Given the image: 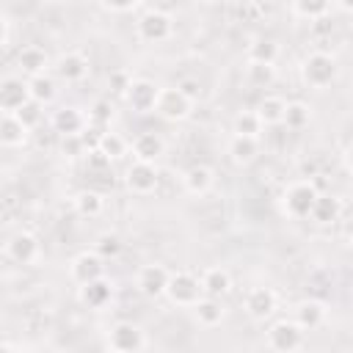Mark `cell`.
Returning a JSON list of instances; mask_svg holds the SVG:
<instances>
[{
	"mask_svg": "<svg viewBox=\"0 0 353 353\" xmlns=\"http://www.w3.org/2000/svg\"><path fill=\"white\" fill-rule=\"evenodd\" d=\"M201 292H204V284L190 273H174L165 287V295L179 306H196Z\"/></svg>",
	"mask_w": 353,
	"mask_h": 353,
	"instance_id": "6da1fadb",
	"label": "cell"
},
{
	"mask_svg": "<svg viewBox=\"0 0 353 353\" xmlns=\"http://www.w3.org/2000/svg\"><path fill=\"white\" fill-rule=\"evenodd\" d=\"M334 77H336V61H334L331 55L314 52V55H309V58L303 61V80H306L309 85L323 88V85H328Z\"/></svg>",
	"mask_w": 353,
	"mask_h": 353,
	"instance_id": "7a4b0ae2",
	"label": "cell"
},
{
	"mask_svg": "<svg viewBox=\"0 0 353 353\" xmlns=\"http://www.w3.org/2000/svg\"><path fill=\"white\" fill-rule=\"evenodd\" d=\"M190 97L176 85V88H160V97H157V113L168 121H176V119H185L188 110H190Z\"/></svg>",
	"mask_w": 353,
	"mask_h": 353,
	"instance_id": "3957f363",
	"label": "cell"
},
{
	"mask_svg": "<svg viewBox=\"0 0 353 353\" xmlns=\"http://www.w3.org/2000/svg\"><path fill=\"white\" fill-rule=\"evenodd\" d=\"M124 97H127V102H130L132 110H138V113H149V110L157 108L160 88H157L152 80H132L130 88L124 91Z\"/></svg>",
	"mask_w": 353,
	"mask_h": 353,
	"instance_id": "277c9868",
	"label": "cell"
},
{
	"mask_svg": "<svg viewBox=\"0 0 353 353\" xmlns=\"http://www.w3.org/2000/svg\"><path fill=\"white\" fill-rule=\"evenodd\" d=\"M317 196H320V193H317L309 182H298V185H292V188L287 190V199H284L287 212L295 215V218H306V215H312V207H314Z\"/></svg>",
	"mask_w": 353,
	"mask_h": 353,
	"instance_id": "5b68a950",
	"label": "cell"
},
{
	"mask_svg": "<svg viewBox=\"0 0 353 353\" xmlns=\"http://www.w3.org/2000/svg\"><path fill=\"white\" fill-rule=\"evenodd\" d=\"M138 36L146 41H163L171 36V17L163 11H146L138 19Z\"/></svg>",
	"mask_w": 353,
	"mask_h": 353,
	"instance_id": "8992f818",
	"label": "cell"
},
{
	"mask_svg": "<svg viewBox=\"0 0 353 353\" xmlns=\"http://www.w3.org/2000/svg\"><path fill=\"white\" fill-rule=\"evenodd\" d=\"M28 99H33L28 83H22V80H17V77H6V80L0 83V108H3L6 113H14V110L22 108Z\"/></svg>",
	"mask_w": 353,
	"mask_h": 353,
	"instance_id": "52a82bcc",
	"label": "cell"
},
{
	"mask_svg": "<svg viewBox=\"0 0 353 353\" xmlns=\"http://www.w3.org/2000/svg\"><path fill=\"white\" fill-rule=\"evenodd\" d=\"M301 339H303V328H301L298 323L281 320V323H276V325L268 331V342H270V347H276V350H295V347L301 345Z\"/></svg>",
	"mask_w": 353,
	"mask_h": 353,
	"instance_id": "ba28073f",
	"label": "cell"
},
{
	"mask_svg": "<svg viewBox=\"0 0 353 353\" xmlns=\"http://www.w3.org/2000/svg\"><path fill=\"white\" fill-rule=\"evenodd\" d=\"M127 185H130V190H135V193H149V190H154V188H157V171H154V165L146 163V160L132 163L130 171H127Z\"/></svg>",
	"mask_w": 353,
	"mask_h": 353,
	"instance_id": "9c48e42d",
	"label": "cell"
},
{
	"mask_svg": "<svg viewBox=\"0 0 353 353\" xmlns=\"http://www.w3.org/2000/svg\"><path fill=\"white\" fill-rule=\"evenodd\" d=\"M102 273H105V265H102L99 254H80L72 262V279L77 284H88L94 279H102Z\"/></svg>",
	"mask_w": 353,
	"mask_h": 353,
	"instance_id": "30bf717a",
	"label": "cell"
},
{
	"mask_svg": "<svg viewBox=\"0 0 353 353\" xmlns=\"http://www.w3.org/2000/svg\"><path fill=\"white\" fill-rule=\"evenodd\" d=\"M168 270L165 268H160V265H149V268H143L141 270V276H138V287H141V292L143 295H149V298H157V295H163L165 292V287H168Z\"/></svg>",
	"mask_w": 353,
	"mask_h": 353,
	"instance_id": "8fae6325",
	"label": "cell"
},
{
	"mask_svg": "<svg viewBox=\"0 0 353 353\" xmlns=\"http://www.w3.org/2000/svg\"><path fill=\"white\" fill-rule=\"evenodd\" d=\"M110 347L113 350H121V353H132V350H141L143 347V336H141V331L132 323H119L110 331Z\"/></svg>",
	"mask_w": 353,
	"mask_h": 353,
	"instance_id": "7c38bea8",
	"label": "cell"
},
{
	"mask_svg": "<svg viewBox=\"0 0 353 353\" xmlns=\"http://www.w3.org/2000/svg\"><path fill=\"white\" fill-rule=\"evenodd\" d=\"M88 72V61L77 52H69V55H61L58 63H55V74L66 83H74V80H83Z\"/></svg>",
	"mask_w": 353,
	"mask_h": 353,
	"instance_id": "4fadbf2b",
	"label": "cell"
},
{
	"mask_svg": "<svg viewBox=\"0 0 353 353\" xmlns=\"http://www.w3.org/2000/svg\"><path fill=\"white\" fill-rule=\"evenodd\" d=\"M8 254L11 259H17L19 265H30L36 256H39V240L28 232H19L11 243H8Z\"/></svg>",
	"mask_w": 353,
	"mask_h": 353,
	"instance_id": "5bb4252c",
	"label": "cell"
},
{
	"mask_svg": "<svg viewBox=\"0 0 353 353\" xmlns=\"http://www.w3.org/2000/svg\"><path fill=\"white\" fill-rule=\"evenodd\" d=\"M245 309H248L251 317L265 320V317L276 309V295H273L270 290H265V287H256V290L248 292V298H245Z\"/></svg>",
	"mask_w": 353,
	"mask_h": 353,
	"instance_id": "9a60e30c",
	"label": "cell"
},
{
	"mask_svg": "<svg viewBox=\"0 0 353 353\" xmlns=\"http://www.w3.org/2000/svg\"><path fill=\"white\" fill-rule=\"evenodd\" d=\"M80 301L91 309H102L110 301V284L105 279H94L88 284H80Z\"/></svg>",
	"mask_w": 353,
	"mask_h": 353,
	"instance_id": "2e32d148",
	"label": "cell"
},
{
	"mask_svg": "<svg viewBox=\"0 0 353 353\" xmlns=\"http://www.w3.org/2000/svg\"><path fill=\"white\" fill-rule=\"evenodd\" d=\"M52 127H55L61 135H77V132L85 130V119H83L80 110H74V108H61V110H55V116H52Z\"/></svg>",
	"mask_w": 353,
	"mask_h": 353,
	"instance_id": "e0dca14e",
	"label": "cell"
},
{
	"mask_svg": "<svg viewBox=\"0 0 353 353\" xmlns=\"http://www.w3.org/2000/svg\"><path fill=\"white\" fill-rule=\"evenodd\" d=\"M132 149H135V157H138V160L154 163V160L163 154L165 143H163V138H160V135H154V132H141V135L135 138Z\"/></svg>",
	"mask_w": 353,
	"mask_h": 353,
	"instance_id": "ac0fdd59",
	"label": "cell"
},
{
	"mask_svg": "<svg viewBox=\"0 0 353 353\" xmlns=\"http://www.w3.org/2000/svg\"><path fill=\"white\" fill-rule=\"evenodd\" d=\"M25 132H28V127L14 113L3 116V121H0V141H3V146H19L25 141Z\"/></svg>",
	"mask_w": 353,
	"mask_h": 353,
	"instance_id": "d6986e66",
	"label": "cell"
},
{
	"mask_svg": "<svg viewBox=\"0 0 353 353\" xmlns=\"http://www.w3.org/2000/svg\"><path fill=\"white\" fill-rule=\"evenodd\" d=\"M295 323L303 328V331H312V328H317L320 323H323V317H325V309H323V303H317V301H303L298 309H295Z\"/></svg>",
	"mask_w": 353,
	"mask_h": 353,
	"instance_id": "ffe728a7",
	"label": "cell"
},
{
	"mask_svg": "<svg viewBox=\"0 0 353 353\" xmlns=\"http://www.w3.org/2000/svg\"><path fill=\"white\" fill-rule=\"evenodd\" d=\"M19 66L28 74H44L47 66V52L41 47H22L19 50Z\"/></svg>",
	"mask_w": 353,
	"mask_h": 353,
	"instance_id": "44dd1931",
	"label": "cell"
},
{
	"mask_svg": "<svg viewBox=\"0 0 353 353\" xmlns=\"http://www.w3.org/2000/svg\"><path fill=\"white\" fill-rule=\"evenodd\" d=\"M229 154L234 163H251L256 154V138L254 135H234L229 143Z\"/></svg>",
	"mask_w": 353,
	"mask_h": 353,
	"instance_id": "7402d4cb",
	"label": "cell"
},
{
	"mask_svg": "<svg viewBox=\"0 0 353 353\" xmlns=\"http://www.w3.org/2000/svg\"><path fill=\"white\" fill-rule=\"evenodd\" d=\"M284 110H287V102L279 99V97H265V99L259 102V108H256L262 124H281Z\"/></svg>",
	"mask_w": 353,
	"mask_h": 353,
	"instance_id": "603a6c76",
	"label": "cell"
},
{
	"mask_svg": "<svg viewBox=\"0 0 353 353\" xmlns=\"http://www.w3.org/2000/svg\"><path fill=\"white\" fill-rule=\"evenodd\" d=\"M210 185H212V171H210L207 165H193V168H188V174H185V188H188L190 193H207Z\"/></svg>",
	"mask_w": 353,
	"mask_h": 353,
	"instance_id": "cb8c5ba5",
	"label": "cell"
},
{
	"mask_svg": "<svg viewBox=\"0 0 353 353\" xmlns=\"http://www.w3.org/2000/svg\"><path fill=\"white\" fill-rule=\"evenodd\" d=\"M312 218L317 223H331L339 218V201L334 196H317L314 207H312Z\"/></svg>",
	"mask_w": 353,
	"mask_h": 353,
	"instance_id": "d4e9b609",
	"label": "cell"
},
{
	"mask_svg": "<svg viewBox=\"0 0 353 353\" xmlns=\"http://www.w3.org/2000/svg\"><path fill=\"white\" fill-rule=\"evenodd\" d=\"M201 284H204V292L207 295H223L229 287H232V279H229V273L226 270H221V268H212V270H207L204 273V279H201Z\"/></svg>",
	"mask_w": 353,
	"mask_h": 353,
	"instance_id": "484cf974",
	"label": "cell"
},
{
	"mask_svg": "<svg viewBox=\"0 0 353 353\" xmlns=\"http://www.w3.org/2000/svg\"><path fill=\"white\" fill-rule=\"evenodd\" d=\"M196 317H199V323H204V325H215V323H221L223 309H221V303L215 301V295L199 298V303H196Z\"/></svg>",
	"mask_w": 353,
	"mask_h": 353,
	"instance_id": "4316f807",
	"label": "cell"
},
{
	"mask_svg": "<svg viewBox=\"0 0 353 353\" xmlns=\"http://www.w3.org/2000/svg\"><path fill=\"white\" fill-rule=\"evenodd\" d=\"M312 119V110L303 105V102H287V110H284V119L281 124H287L290 130H303Z\"/></svg>",
	"mask_w": 353,
	"mask_h": 353,
	"instance_id": "83f0119b",
	"label": "cell"
},
{
	"mask_svg": "<svg viewBox=\"0 0 353 353\" xmlns=\"http://www.w3.org/2000/svg\"><path fill=\"white\" fill-rule=\"evenodd\" d=\"M28 85H30V97H33L36 102H41V105L55 97V83H52V77H47V74H33Z\"/></svg>",
	"mask_w": 353,
	"mask_h": 353,
	"instance_id": "f1b7e54d",
	"label": "cell"
},
{
	"mask_svg": "<svg viewBox=\"0 0 353 353\" xmlns=\"http://www.w3.org/2000/svg\"><path fill=\"white\" fill-rule=\"evenodd\" d=\"M74 207L83 218H94L102 212V196L97 190H83L77 199H74Z\"/></svg>",
	"mask_w": 353,
	"mask_h": 353,
	"instance_id": "f546056e",
	"label": "cell"
},
{
	"mask_svg": "<svg viewBox=\"0 0 353 353\" xmlns=\"http://www.w3.org/2000/svg\"><path fill=\"white\" fill-rule=\"evenodd\" d=\"M276 72H273V63H259V61H251L248 63V80L251 85H259V88H268L273 83Z\"/></svg>",
	"mask_w": 353,
	"mask_h": 353,
	"instance_id": "4dcf8cb0",
	"label": "cell"
},
{
	"mask_svg": "<svg viewBox=\"0 0 353 353\" xmlns=\"http://www.w3.org/2000/svg\"><path fill=\"white\" fill-rule=\"evenodd\" d=\"M259 127H262L259 113H248V110H243V113L234 116V135H254V138H256Z\"/></svg>",
	"mask_w": 353,
	"mask_h": 353,
	"instance_id": "1f68e13d",
	"label": "cell"
},
{
	"mask_svg": "<svg viewBox=\"0 0 353 353\" xmlns=\"http://www.w3.org/2000/svg\"><path fill=\"white\" fill-rule=\"evenodd\" d=\"M14 116H17V119H19V121H22V124L30 130L33 124H39V121H41V102L28 99L22 108H17V110H14Z\"/></svg>",
	"mask_w": 353,
	"mask_h": 353,
	"instance_id": "d6a6232c",
	"label": "cell"
},
{
	"mask_svg": "<svg viewBox=\"0 0 353 353\" xmlns=\"http://www.w3.org/2000/svg\"><path fill=\"white\" fill-rule=\"evenodd\" d=\"M295 8H298L301 17L320 19V17H325V11H328V0H295Z\"/></svg>",
	"mask_w": 353,
	"mask_h": 353,
	"instance_id": "836d02e7",
	"label": "cell"
},
{
	"mask_svg": "<svg viewBox=\"0 0 353 353\" xmlns=\"http://www.w3.org/2000/svg\"><path fill=\"white\" fill-rule=\"evenodd\" d=\"M276 55H279V47H276L273 41H268V39H262V41H256V44L251 47V61L273 63V61H276Z\"/></svg>",
	"mask_w": 353,
	"mask_h": 353,
	"instance_id": "e575fe53",
	"label": "cell"
},
{
	"mask_svg": "<svg viewBox=\"0 0 353 353\" xmlns=\"http://www.w3.org/2000/svg\"><path fill=\"white\" fill-rule=\"evenodd\" d=\"M119 251H121V240H119L116 234H102V237L97 240V254H99L102 259L119 256Z\"/></svg>",
	"mask_w": 353,
	"mask_h": 353,
	"instance_id": "d590c367",
	"label": "cell"
},
{
	"mask_svg": "<svg viewBox=\"0 0 353 353\" xmlns=\"http://www.w3.org/2000/svg\"><path fill=\"white\" fill-rule=\"evenodd\" d=\"M99 149H102L110 160H116V157H121V154H124V141H121L116 132H105V135H102Z\"/></svg>",
	"mask_w": 353,
	"mask_h": 353,
	"instance_id": "8d00e7d4",
	"label": "cell"
},
{
	"mask_svg": "<svg viewBox=\"0 0 353 353\" xmlns=\"http://www.w3.org/2000/svg\"><path fill=\"white\" fill-rule=\"evenodd\" d=\"M110 116H113L110 102H105V99L94 102V108H91V124H94V127H102V130H105V124L110 121Z\"/></svg>",
	"mask_w": 353,
	"mask_h": 353,
	"instance_id": "74e56055",
	"label": "cell"
},
{
	"mask_svg": "<svg viewBox=\"0 0 353 353\" xmlns=\"http://www.w3.org/2000/svg\"><path fill=\"white\" fill-rule=\"evenodd\" d=\"M102 135H105V130L102 127H88V130H83L80 132V138H83V146L88 149V152H94V149H99V143H102Z\"/></svg>",
	"mask_w": 353,
	"mask_h": 353,
	"instance_id": "f35d334b",
	"label": "cell"
},
{
	"mask_svg": "<svg viewBox=\"0 0 353 353\" xmlns=\"http://www.w3.org/2000/svg\"><path fill=\"white\" fill-rule=\"evenodd\" d=\"M61 152H63L66 157H77V154H83V152H85V146H83V138H80V132H77V135H63Z\"/></svg>",
	"mask_w": 353,
	"mask_h": 353,
	"instance_id": "ab89813d",
	"label": "cell"
},
{
	"mask_svg": "<svg viewBox=\"0 0 353 353\" xmlns=\"http://www.w3.org/2000/svg\"><path fill=\"white\" fill-rule=\"evenodd\" d=\"M88 168L91 171H108L110 168V157L102 149H94V152H88Z\"/></svg>",
	"mask_w": 353,
	"mask_h": 353,
	"instance_id": "60d3db41",
	"label": "cell"
},
{
	"mask_svg": "<svg viewBox=\"0 0 353 353\" xmlns=\"http://www.w3.org/2000/svg\"><path fill=\"white\" fill-rule=\"evenodd\" d=\"M130 83H132V80H130L124 72H113V74H110V88H113V91H121V94H124V91L130 88Z\"/></svg>",
	"mask_w": 353,
	"mask_h": 353,
	"instance_id": "b9f144b4",
	"label": "cell"
},
{
	"mask_svg": "<svg viewBox=\"0 0 353 353\" xmlns=\"http://www.w3.org/2000/svg\"><path fill=\"white\" fill-rule=\"evenodd\" d=\"M108 8H113V11H130L138 0H102Z\"/></svg>",
	"mask_w": 353,
	"mask_h": 353,
	"instance_id": "7bdbcfd3",
	"label": "cell"
},
{
	"mask_svg": "<svg viewBox=\"0 0 353 353\" xmlns=\"http://www.w3.org/2000/svg\"><path fill=\"white\" fill-rule=\"evenodd\" d=\"M179 88H182V91H185L190 99H196V97H199V85H196L193 80H185V83H179Z\"/></svg>",
	"mask_w": 353,
	"mask_h": 353,
	"instance_id": "ee69618b",
	"label": "cell"
},
{
	"mask_svg": "<svg viewBox=\"0 0 353 353\" xmlns=\"http://www.w3.org/2000/svg\"><path fill=\"white\" fill-rule=\"evenodd\" d=\"M345 165L353 171V146H350V149H347V154H345Z\"/></svg>",
	"mask_w": 353,
	"mask_h": 353,
	"instance_id": "f6af8a7d",
	"label": "cell"
},
{
	"mask_svg": "<svg viewBox=\"0 0 353 353\" xmlns=\"http://www.w3.org/2000/svg\"><path fill=\"white\" fill-rule=\"evenodd\" d=\"M345 232H347V237H350V240H353V215H350V218H347V223H345Z\"/></svg>",
	"mask_w": 353,
	"mask_h": 353,
	"instance_id": "bcb514c9",
	"label": "cell"
},
{
	"mask_svg": "<svg viewBox=\"0 0 353 353\" xmlns=\"http://www.w3.org/2000/svg\"><path fill=\"white\" fill-rule=\"evenodd\" d=\"M339 3H342L345 11H353V0H339Z\"/></svg>",
	"mask_w": 353,
	"mask_h": 353,
	"instance_id": "7dc6e473",
	"label": "cell"
}]
</instances>
